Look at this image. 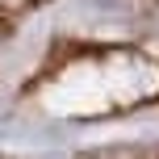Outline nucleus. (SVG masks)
I'll return each instance as SVG.
<instances>
[{"instance_id": "1", "label": "nucleus", "mask_w": 159, "mask_h": 159, "mask_svg": "<svg viewBox=\"0 0 159 159\" xmlns=\"http://www.w3.org/2000/svg\"><path fill=\"white\" fill-rule=\"evenodd\" d=\"M42 0H0V42L25 21V13H34Z\"/></svg>"}]
</instances>
